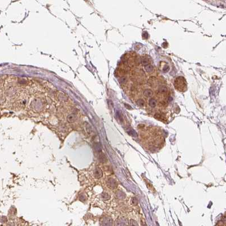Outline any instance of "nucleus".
<instances>
[{
	"mask_svg": "<svg viewBox=\"0 0 226 226\" xmlns=\"http://www.w3.org/2000/svg\"><path fill=\"white\" fill-rule=\"evenodd\" d=\"M186 83H185V79L183 76H179L178 77L175 81V87L177 90H179L180 91H182L185 90L186 88Z\"/></svg>",
	"mask_w": 226,
	"mask_h": 226,
	"instance_id": "nucleus-1",
	"label": "nucleus"
},
{
	"mask_svg": "<svg viewBox=\"0 0 226 226\" xmlns=\"http://www.w3.org/2000/svg\"><path fill=\"white\" fill-rule=\"evenodd\" d=\"M107 184L108 187H109L111 189H115L118 186L117 182H116L115 180L112 179V178H110V179L108 180Z\"/></svg>",
	"mask_w": 226,
	"mask_h": 226,
	"instance_id": "nucleus-2",
	"label": "nucleus"
},
{
	"mask_svg": "<svg viewBox=\"0 0 226 226\" xmlns=\"http://www.w3.org/2000/svg\"><path fill=\"white\" fill-rule=\"evenodd\" d=\"M98 160L100 162L105 163L107 162V158H106L105 155L102 152H100V151H98Z\"/></svg>",
	"mask_w": 226,
	"mask_h": 226,
	"instance_id": "nucleus-3",
	"label": "nucleus"
},
{
	"mask_svg": "<svg viewBox=\"0 0 226 226\" xmlns=\"http://www.w3.org/2000/svg\"><path fill=\"white\" fill-rule=\"evenodd\" d=\"M103 175L102 171L101 169L99 167H97L95 169L94 172V176L97 179H100V178H102Z\"/></svg>",
	"mask_w": 226,
	"mask_h": 226,
	"instance_id": "nucleus-4",
	"label": "nucleus"
},
{
	"mask_svg": "<svg viewBox=\"0 0 226 226\" xmlns=\"http://www.w3.org/2000/svg\"><path fill=\"white\" fill-rule=\"evenodd\" d=\"M102 226H111L112 222L109 219H104L101 223Z\"/></svg>",
	"mask_w": 226,
	"mask_h": 226,
	"instance_id": "nucleus-5",
	"label": "nucleus"
},
{
	"mask_svg": "<svg viewBox=\"0 0 226 226\" xmlns=\"http://www.w3.org/2000/svg\"><path fill=\"white\" fill-rule=\"evenodd\" d=\"M76 115L75 114H70L67 116V121L69 123H73L76 119Z\"/></svg>",
	"mask_w": 226,
	"mask_h": 226,
	"instance_id": "nucleus-6",
	"label": "nucleus"
},
{
	"mask_svg": "<svg viewBox=\"0 0 226 226\" xmlns=\"http://www.w3.org/2000/svg\"><path fill=\"white\" fill-rule=\"evenodd\" d=\"M143 94L146 97H150L153 95V92L150 90H146L144 91Z\"/></svg>",
	"mask_w": 226,
	"mask_h": 226,
	"instance_id": "nucleus-7",
	"label": "nucleus"
},
{
	"mask_svg": "<svg viewBox=\"0 0 226 226\" xmlns=\"http://www.w3.org/2000/svg\"><path fill=\"white\" fill-rule=\"evenodd\" d=\"M145 70H146V71L149 73H152L154 71L153 66L151 65V64H148V65L145 66Z\"/></svg>",
	"mask_w": 226,
	"mask_h": 226,
	"instance_id": "nucleus-8",
	"label": "nucleus"
},
{
	"mask_svg": "<svg viewBox=\"0 0 226 226\" xmlns=\"http://www.w3.org/2000/svg\"><path fill=\"white\" fill-rule=\"evenodd\" d=\"M149 105H150V107H152L153 108L155 107L157 105V102L154 98H151L150 99L149 102Z\"/></svg>",
	"mask_w": 226,
	"mask_h": 226,
	"instance_id": "nucleus-9",
	"label": "nucleus"
},
{
	"mask_svg": "<svg viewBox=\"0 0 226 226\" xmlns=\"http://www.w3.org/2000/svg\"><path fill=\"white\" fill-rule=\"evenodd\" d=\"M149 63V60H148V59L145 58V57H143L141 59V64L144 66H147Z\"/></svg>",
	"mask_w": 226,
	"mask_h": 226,
	"instance_id": "nucleus-10",
	"label": "nucleus"
},
{
	"mask_svg": "<svg viewBox=\"0 0 226 226\" xmlns=\"http://www.w3.org/2000/svg\"><path fill=\"white\" fill-rule=\"evenodd\" d=\"M154 117L155 118L159 119V120H163L164 119H165L164 116L163 115H162L161 114H158V113L154 115Z\"/></svg>",
	"mask_w": 226,
	"mask_h": 226,
	"instance_id": "nucleus-11",
	"label": "nucleus"
},
{
	"mask_svg": "<svg viewBox=\"0 0 226 226\" xmlns=\"http://www.w3.org/2000/svg\"><path fill=\"white\" fill-rule=\"evenodd\" d=\"M136 103L138 105L141 106H144L145 104V102L144 101V100H142V99H139V100H137Z\"/></svg>",
	"mask_w": 226,
	"mask_h": 226,
	"instance_id": "nucleus-12",
	"label": "nucleus"
},
{
	"mask_svg": "<svg viewBox=\"0 0 226 226\" xmlns=\"http://www.w3.org/2000/svg\"><path fill=\"white\" fill-rule=\"evenodd\" d=\"M129 226H138V224L135 220L131 219L129 221Z\"/></svg>",
	"mask_w": 226,
	"mask_h": 226,
	"instance_id": "nucleus-13",
	"label": "nucleus"
},
{
	"mask_svg": "<svg viewBox=\"0 0 226 226\" xmlns=\"http://www.w3.org/2000/svg\"><path fill=\"white\" fill-rule=\"evenodd\" d=\"M131 202H132V205H134V206L136 205L137 204V198H136V197H133V198H132Z\"/></svg>",
	"mask_w": 226,
	"mask_h": 226,
	"instance_id": "nucleus-14",
	"label": "nucleus"
},
{
	"mask_svg": "<svg viewBox=\"0 0 226 226\" xmlns=\"http://www.w3.org/2000/svg\"><path fill=\"white\" fill-rule=\"evenodd\" d=\"M159 90H160V91L162 92H166L167 90V88L166 87L162 86V87H161L160 88Z\"/></svg>",
	"mask_w": 226,
	"mask_h": 226,
	"instance_id": "nucleus-15",
	"label": "nucleus"
},
{
	"mask_svg": "<svg viewBox=\"0 0 226 226\" xmlns=\"http://www.w3.org/2000/svg\"><path fill=\"white\" fill-rule=\"evenodd\" d=\"M141 226H147L144 219L142 218V219H141Z\"/></svg>",
	"mask_w": 226,
	"mask_h": 226,
	"instance_id": "nucleus-16",
	"label": "nucleus"
},
{
	"mask_svg": "<svg viewBox=\"0 0 226 226\" xmlns=\"http://www.w3.org/2000/svg\"><path fill=\"white\" fill-rule=\"evenodd\" d=\"M168 70H169V66L167 65H166L165 67H164V68L163 69V72H167L168 71Z\"/></svg>",
	"mask_w": 226,
	"mask_h": 226,
	"instance_id": "nucleus-17",
	"label": "nucleus"
},
{
	"mask_svg": "<svg viewBox=\"0 0 226 226\" xmlns=\"http://www.w3.org/2000/svg\"><path fill=\"white\" fill-rule=\"evenodd\" d=\"M120 81H122L123 83H126V81H127V78H126V77H122V78H121Z\"/></svg>",
	"mask_w": 226,
	"mask_h": 226,
	"instance_id": "nucleus-18",
	"label": "nucleus"
},
{
	"mask_svg": "<svg viewBox=\"0 0 226 226\" xmlns=\"http://www.w3.org/2000/svg\"><path fill=\"white\" fill-rule=\"evenodd\" d=\"M226 221L225 222H222L223 223L222 224V225H221V226H226Z\"/></svg>",
	"mask_w": 226,
	"mask_h": 226,
	"instance_id": "nucleus-19",
	"label": "nucleus"
},
{
	"mask_svg": "<svg viewBox=\"0 0 226 226\" xmlns=\"http://www.w3.org/2000/svg\"><path fill=\"white\" fill-rule=\"evenodd\" d=\"M8 226H14V224L13 223H9L8 224Z\"/></svg>",
	"mask_w": 226,
	"mask_h": 226,
	"instance_id": "nucleus-20",
	"label": "nucleus"
}]
</instances>
